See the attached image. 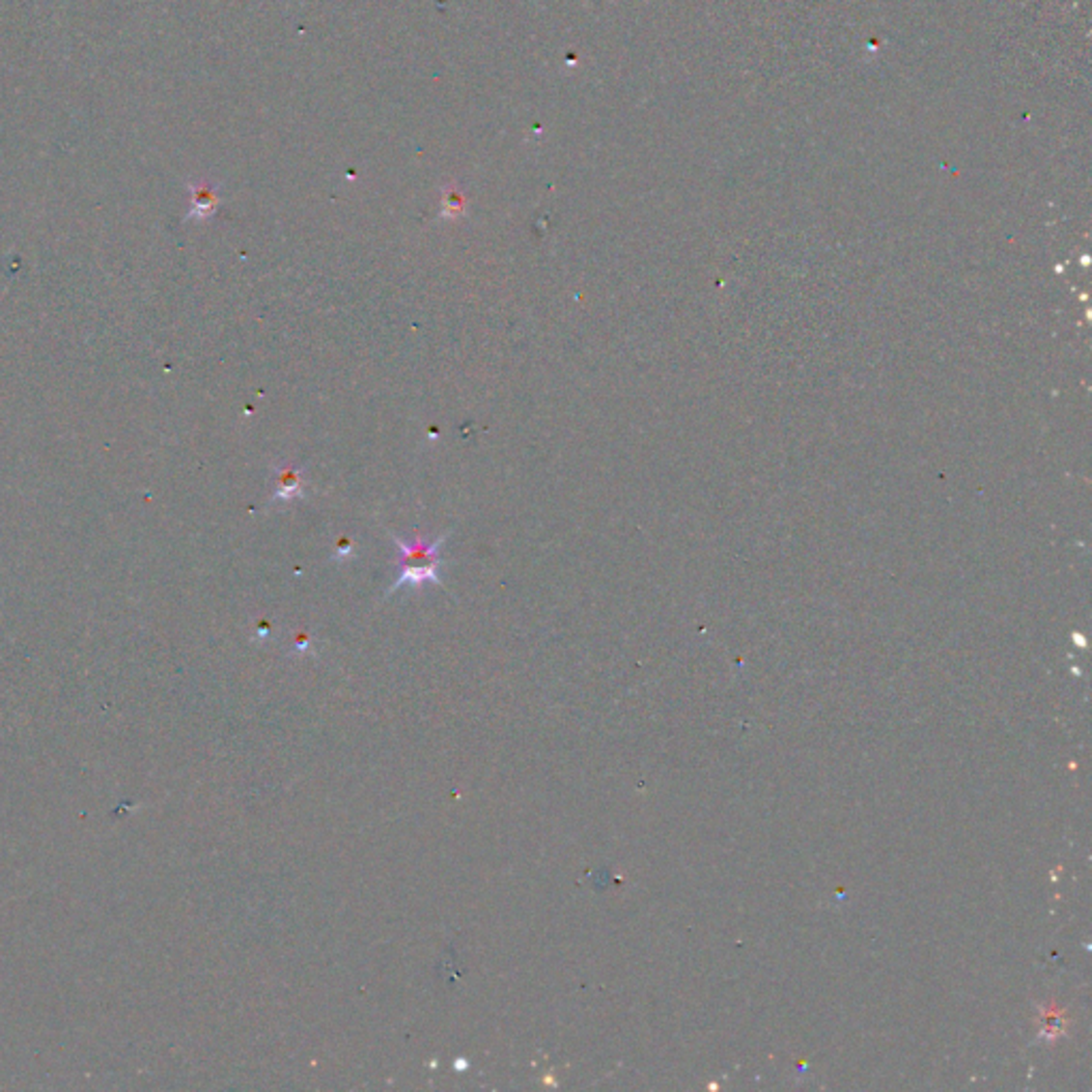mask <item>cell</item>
Masks as SVG:
<instances>
[{"label":"cell","mask_w":1092,"mask_h":1092,"mask_svg":"<svg viewBox=\"0 0 1092 1092\" xmlns=\"http://www.w3.org/2000/svg\"><path fill=\"white\" fill-rule=\"evenodd\" d=\"M446 536L423 540L416 536L412 543L407 540L393 536V543L397 546V580L391 587L389 594L400 587H421L425 583L440 585V568H442V553L440 548L446 543Z\"/></svg>","instance_id":"cell-1"},{"label":"cell","mask_w":1092,"mask_h":1092,"mask_svg":"<svg viewBox=\"0 0 1092 1092\" xmlns=\"http://www.w3.org/2000/svg\"><path fill=\"white\" fill-rule=\"evenodd\" d=\"M275 485H273V502H294V499L303 497L305 489V472L294 463H282L273 469Z\"/></svg>","instance_id":"cell-2"},{"label":"cell","mask_w":1092,"mask_h":1092,"mask_svg":"<svg viewBox=\"0 0 1092 1092\" xmlns=\"http://www.w3.org/2000/svg\"><path fill=\"white\" fill-rule=\"evenodd\" d=\"M216 206H218L216 190L210 186H201L195 190V197H192L190 218H208L211 216V211H216Z\"/></svg>","instance_id":"cell-3"},{"label":"cell","mask_w":1092,"mask_h":1092,"mask_svg":"<svg viewBox=\"0 0 1092 1092\" xmlns=\"http://www.w3.org/2000/svg\"><path fill=\"white\" fill-rule=\"evenodd\" d=\"M462 211H463V197L459 195L455 186H448L444 190V199H442V216L457 218L462 216Z\"/></svg>","instance_id":"cell-4"},{"label":"cell","mask_w":1092,"mask_h":1092,"mask_svg":"<svg viewBox=\"0 0 1092 1092\" xmlns=\"http://www.w3.org/2000/svg\"><path fill=\"white\" fill-rule=\"evenodd\" d=\"M354 553V543L350 538H340L338 545L333 548V559L335 561H342V559H349Z\"/></svg>","instance_id":"cell-5"}]
</instances>
